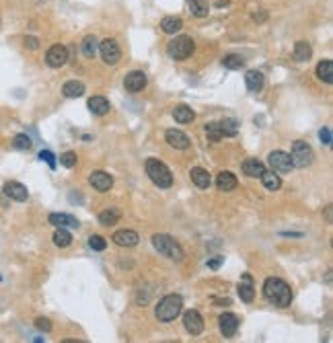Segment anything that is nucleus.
Returning a JSON list of instances; mask_svg holds the SVG:
<instances>
[{
  "instance_id": "obj_1",
  "label": "nucleus",
  "mask_w": 333,
  "mask_h": 343,
  "mask_svg": "<svg viewBox=\"0 0 333 343\" xmlns=\"http://www.w3.org/2000/svg\"><path fill=\"white\" fill-rule=\"evenodd\" d=\"M263 296L265 300H269L271 304H276L280 308H286L290 306L292 302V292H290V286L280 277H267L265 284H263Z\"/></svg>"
},
{
  "instance_id": "obj_2",
  "label": "nucleus",
  "mask_w": 333,
  "mask_h": 343,
  "mask_svg": "<svg viewBox=\"0 0 333 343\" xmlns=\"http://www.w3.org/2000/svg\"><path fill=\"white\" fill-rule=\"evenodd\" d=\"M181 310H183V298H181L179 294H169V296L159 300V304L155 308V315L161 323H171L181 315Z\"/></svg>"
},
{
  "instance_id": "obj_3",
  "label": "nucleus",
  "mask_w": 333,
  "mask_h": 343,
  "mask_svg": "<svg viewBox=\"0 0 333 343\" xmlns=\"http://www.w3.org/2000/svg\"><path fill=\"white\" fill-rule=\"evenodd\" d=\"M153 247L157 249V251L173 261H181L183 259V249H181V244L171 238L169 234H155L153 236Z\"/></svg>"
},
{
  "instance_id": "obj_4",
  "label": "nucleus",
  "mask_w": 333,
  "mask_h": 343,
  "mask_svg": "<svg viewBox=\"0 0 333 343\" xmlns=\"http://www.w3.org/2000/svg\"><path fill=\"white\" fill-rule=\"evenodd\" d=\"M146 173L150 177V181H153L155 185L163 187V189H167V187L173 185V175L169 171V167L157 159H148L146 161Z\"/></svg>"
},
{
  "instance_id": "obj_5",
  "label": "nucleus",
  "mask_w": 333,
  "mask_h": 343,
  "mask_svg": "<svg viewBox=\"0 0 333 343\" xmlns=\"http://www.w3.org/2000/svg\"><path fill=\"white\" fill-rule=\"evenodd\" d=\"M194 39L187 37V35H181V37H175L169 45H167V54L173 58V60H187L192 54H194Z\"/></svg>"
},
{
  "instance_id": "obj_6",
  "label": "nucleus",
  "mask_w": 333,
  "mask_h": 343,
  "mask_svg": "<svg viewBox=\"0 0 333 343\" xmlns=\"http://www.w3.org/2000/svg\"><path fill=\"white\" fill-rule=\"evenodd\" d=\"M290 161H292V165H294V167H300V169L309 167V165L313 163V148H311L307 142L296 140V142L292 144Z\"/></svg>"
},
{
  "instance_id": "obj_7",
  "label": "nucleus",
  "mask_w": 333,
  "mask_h": 343,
  "mask_svg": "<svg viewBox=\"0 0 333 343\" xmlns=\"http://www.w3.org/2000/svg\"><path fill=\"white\" fill-rule=\"evenodd\" d=\"M99 54H101L103 62H105V64H109V66L117 64L119 58H122V50H119L117 41H115V39H109V37L99 43Z\"/></svg>"
},
{
  "instance_id": "obj_8",
  "label": "nucleus",
  "mask_w": 333,
  "mask_h": 343,
  "mask_svg": "<svg viewBox=\"0 0 333 343\" xmlns=\"http://www.w3.org/2000/svg\"><path fill=\"white\" fill-rule=\"evenodd\" d=\"M267 163H269V167L274 169L276 173H290V171L294 169V165H292V161H290V154H286V152H282V150L269 152Z\"/></svg>"
},
{
  "instance_id": "obj_9",
  "label": "nucleus",
  "mask_w": 333,
  "mask_h": 343,
  "mask_svg": "<svg viewBox=\"0 0 333 343\" xmlns=\"http://www.w3.org/2000/svg\"><path fill=\"white\" fill-rule=\"evenodd\" d=\"M45 62H47V66H52V68H62L68 62V50L64 45H60V43L52 45L47 50V54H45Z\"/></svg>"
},
{
  "instance_id": "obj_10",
  "label": "nucleus",
  "mask_w": 333,
  "mask_h": 343,
  "mask_svg": "<svg viewBox=\"0 0 333 343\" xmlns=\"http://www.w3.org/2000/svg\"><path fill=\"white\" fill-rule=\"evenodd\" d=\"M183 325H185L187 333H192V335H200L204 331V319L198 310H187L183 315Z\"/></svg>"
},
{
  "instance_id": "obj_11",
  "label": "nucleus",
  "mask_w": 333,
  "mask_h": 343,
  "mask_svg": "<svg viewBox=\"0 0 333 343\" xmlns=\"http://www.w3.org/2000/svg\"><path fill=\"white\" fill-rule=\"evenodd\" d=\"M5 195H9L11 200H15V202H25L27 198H29V191H27V187L23 185V183H19V181H9V183H5Z\"/></svg>"
},
{
  "instance_id": "obj_12",
  "label": "nucleus",
  "mask_w": 333,
  "mask_h": 343,
  "mask_svg": "<svg viewBox=\"0 0 333 343\" xmlns=\"http://www.w3.org/2000/svg\"><path fill=\"white\" fill-rule=\"evenodd\" d=\"M124 86H126L128 92H140V90H144V86H146V74H144L142 70L130 72V74L126 76V80H124Z\"/></svg>"
},
{
  "instance_id": "obj_13",
  "label": "nucleus",
  "mask_w": 333,
  "mask_h": 343,
  "mask_svg": "<svg viewBox=\"0 0 333 343\" xmlns=\"http://www.w3.org/2000/svg\"><path fill=\"white\" fill-rule=\"evenodd\" d=\"M88 181H90V185H93L95 189H97V191H101V193L109 191V189H111V185H113L111 175H109V173H105V171H95L93 175L88 177Z\"/></svg>"
},
{
  "instance_id": "obj_14",
  "label": "nucleus",
  "mask_w": 333,
  "mask_h": 343,
  "mask_svg": "<svg viewBox=\"0 0 333 343\" xmlns=\"http://www.w3.org/2000/svg\"><path fill=\"white\" fill-rule=\"evenodd\" d=\"M165 138H167L169 146H173L175 150H187L189 148V136L183 134L181 130H167Z\"/></svg>"
},
{
  "instance_id": "obj_15",
  "label": "nucleus",
  "mask_w": 333,
  "mask_h": 343,
  "mask_svg": "<svg viewBox=\"0 0 333 343\" xmlns=\"http://www.w3.org/2000/svg\"><path fill=\"white\" fill-rule=\"evenodd\" d=\"M138 240H140V236H138V232L136 230H117L115 234H113V242L117 244V247H136L138 244Z\"/></svg>"
},
{
  "instance_id": "obj_16",
  "label": "nucleus",
  "mask_w": 333,
  "mask_h": 343,
  "mask_svg": "<svg viewBox=\"0 0 333 343\" xmlns=\"http://www.w3.org/2000/svg\"><path fill=\"white\" fill-rule=\"evenodd\" d=\"M47 220L56 228H78V220L70 214H50Z\"/></svg>"
},
{
  "instance_id": "obj_17",
  "label": "nucleus",
  "mask_w": 333,
  "mask_h": 343,
  "mask_svg": "<svg viewBox=\"0 0 333 343\" xmlns=\"http://www.w3.org/2000/svg\"><path fill=\"white\" fill-rule=\"evenodd\" d=\"M239 296H241V300L243 302H253V298H255V290H253V279H251V275L249 273H245L243 277H241V284H239Z\"/></svg>"
},
{
  "instance_id": "obj_18",
  "label": "nucleus",
  "mask_w": 333,
  "mask_h": 343,
  "mask_svg": "<svg viewBox=\"0 0 333 343\" xmlns=\"http://www.w3.org/2000/svg\"><path fill=\"white\" fill-rule=\"evenodd\" d=\"M218 321H220V331H222L224 337H232V335L239 331V319H236V315L224 313Z\"/></svg>"
},
{
  "instance_id": "obj_19",
  "label": "nucleus",
  "mask_w": 333,
  "mask_h": 343,
  "mask_svg": "<svg viewBox=\"0 0 333 343\" xmlns=\"http://www.w3.org/2000/svg\"><path fill=\"white\" fill-rule=\"evenodd\" d=\"M88 109H90V113L93 115H107L109 113V109H111V105H109V101L105 99V97H90L88 99Z\"/></svg>"
},
{
  "instance_id": "obj_20",
  "label": "nucleus",
  "mask_w": 333,
  "mask_h": 343,
  "mask_svg": "<svg viewBox=\"0 0 333 343\" xmlns=\"http://www.w3.org/2000/svg\"><path fill=\"white\" fill-rule=\"evenodd\" d=\"M259 179H261L263 187H265V189H269V191H278L280 187H282V179H280V175L274 173V171H263V175H261Z\"/></svg>"
},
{
  "instance_id": "obj_21",
  "label": "nucleus",
  "mask_w": 333,
  "mask_h": 343,
  "mask_svg": "<svg viewBox=\"0 0 333 343\" xmlns=\"http://www.w3.org/2000/svg\"><path fill=\"white\" fill-rule=\"evenodd\" d=\"M216 187L220 191H232L236 187V177L232 173H228V171H222L216 177Z\"/></svg>"
},
{
  "instance_id": "obj_22",
  "label": "nucleus",
  "mask_w": 333,
  "mask_h": 343,
  "mask_svg": "<svg viewBox=\"0 0 333 343\" xmlns=\"http://www.w3.org/2000/svg\"><path fill=\"white\" fill-rule=\"evenodd\" d=\"M192 181H194L196 187H200V189H208L210 183H212V177L202 167H196V169H192Z\"/></svg>"
},
{
  "instance_id": "obj_23",
  "label": "nucleus",
  "mask_w": 333,
  "mask_h": 343,
  "mask_svg": "<svg viewBox=\"0 0 333 343\" xmlns=\"http://www.w3.org/2000/svg\"><path fill=\"white\" fill-rule=\"evenodd\" d=\"M245 84H247V88H249V90L257 92V90H261V88H263L265 78H263V74H261L259 70H249V72L245 74Z\"/></svg>"
},
{
  "instance_id": "obj_24",
  "label": "nucleus",
  "mask_w": 333,
  "mask_h": 343,
  "mask_svg": "<svg viewBox=\"0 0 333 343\" xmlns=\"http://www.w3.org/2000/svg\"><path fill=\"white\" fill-rule=\"evenodd\" d=\"M173 117H175L177 123H192V121L196 119V113H194V109L187 107V105H177V107L173 109Z\"/></svg>"
},
{
  "instance_id": "obj_25",
  "label": "nucleus",
  "mask_w": 333,
  "mask_h": 343,
  "mask_svg": "<svg viewBox=\"0 0 333 343\" xmlns=\"http://www.w3.org/2000/svg\"><path fill=\"white\" fill-rule=\"evenodd\" d=\"M263 171H265V167H263V163L257 161V159H247V161L243 163V173H245L247 177L257 179V177L263 175Z\"/></svg>"
},
{
  "instance_id": "obj_26",
  "label": "nucleus",
  "mask_w": 333,
  "mask_h": 343,
  "mask_svg": "<svg viewBox=\"0 0 333 343\" xmlns=\"http://www.w3.org/2000/svg\"><path fill=\"white\" fill-rule=\"evenodd\" d=\"M62 92H64V97H68V99L82 97V95H84V84H82L80 80H68V82L62 86Z\"/></svg>"
},
{
  "instance_id": "obj_27",
  "label": "nucleus",
  "mask_w": 333,
  "mask_h": 343,
  "mask_svg": "<svg viewBox=\"0 0 333 343\" xmlns=\"http://www.w3.org/2000/svg\"><path fill=\"white\" fill-rule=\"evenodd\" d=\"M317 78L323 80V82H327V84L333 82V62H331V60L319 62V66H317Z\"/></svg>"
},
{
  "instance_id": "obj_28",
  "label": "nucleus",
  "mask_w": 333,
  "mask_h": 343,
  "mask_svg": "<svg viewBox=\"0 0 333 343\" xmlns=\"http://www.w3.org/2000/svg\"><path fill=\"white\" fill-rule=\"evenodd\" d=\"M311 56H313V47H311L309 41H296V45H294V58H296L298 62H309Z\"/></svg>"
},
{
  "instance_id": "obj_29",
  "label": "nucleus",
  "mask_w": 333,
  "mask_h": 343,
  "mask_svg": "<svg viewBox=\"0 0 333 343\" xmlns=\"http://www.w3.org/2000/svg\"><path fill=\"white\" fill-rule=\"evenodd\" d=\"M187 7H189V13L194 17H198V19L208 17V11H210L208 0H187Z\"/></svg>"
},
{
  "instance_id": "obj_30",
  "label": "nucleus",
  "mask_w": 333,
  "mask_h": 343,
  "mask_svg": "<svg viewBox=\"0 0 333 343\" xmlns=\"http://www.w3.org/2000/svg\"><path fill=\"white\" fill-rule=\"evenodd\" d=\"M181 27H183V19L181 17H165L161 21V29L165 33H177V31H181Z\"/></svg>"
},
{
  "instance_id": "obj_31",
  "label": "nucleus",
  "mask_w": 333,
  "mask_h": 343,
  "mask_svg": "<svg viewBox=\"0 0 333 343\" xmlns=\"http://www.w3.org/2000/svg\"><path fill=\"white\" fill-rule=\"evenodd\" d=\"M97 52H99V39L95 35H86L82 39V54L86 58H95Z\"/></svg>"
},
{
  "instance_id": "obj_32",
  "label": "nucleus",
  "mask_w": 333,
  "mask_h": 343,
  "mask_svg": "<svg viewBox=\"0 0 333 343\" xmlns=\"http://www.w3.org/2000/svg\"><path fill=\"white\" fill-rule=\"evenodd\" d=\"M222 66L228 68V70H241L245 66V60L241 58L239 54H228V56L222 58Z\"/></svg>"
},
{
  "instance_id": "obj_33",
  "label": "nucleus",
  "mask_w": 333,
  "mask_h": 343,
  "mask_svg": "<svg viewBox=\"0 0 333 343\" xmlns=\"http://www.w3.org/2000/svg\"><path fill=\"white\" fill-rule=\"evenodd\" d=\"M70 242H72V234H70L66 228H58V230L54 232V244H56V247L64 249V247H68Z\"/></svg>"
},
{
  "instance_id": "obj_34",
  "label": "nucleus",
  "mask_w": 333,
  "mask_h": 343,
  "mask_svg": "<svg viewBox=\"0 0 333 343\" xmlns=\"http://www.w3.org/2000/svg\"><path fill=\"white\" fill-rule=\"evenodd\" d=\"M99 222H101L103 226H113V224H117V222H119V212H117V210H105V212H101V214H99Z\"/></svg>"
},
{
  "instance_id": "obj_35",
  "label": "nucleus",
  "mask_w": 333,
  "mask_h": 343,
  "mask_svg": "<svg viewBox=\"0 0 333 343\" xmlns=\"http://www.w3.org/2000/svg\"><path fill=\"white\" fill-rule=\"evenodd\" d=\"M206 134H208L210 140H214V142H218L220 138H224L222 128H220V121H212V123H208V126H206Z\"/></svg>"
},
{
  "instance_id": "obj_36",
  "label": "nucleus",
  "mask_w": 333,
  "mask_h": 343,
  "mask_svg": "<svg viewBox=\"0 0 333 343\" xmlns=\"http://www.w3.org/2000/svg\"><path fill=\"white\" fill-rule=\"evenodd\" d=\"M88 247L93 249V251H105L107 240L101 234H93V236H88Z\"/></svg>"
},
{
  "instance_id": "obj_37",
  "label": "nucleus",
  "mask_w": 333,
  "mask_h": 343,
  "mask_svg": "<svg viewBox=\"0 0 333 343\" xmlns=\"http://www.w3.org/2000/svg\"><path fill=\"white\" fill-rule=\"evenodd\" d=\"M220 128H222L224 136H234L239 132V123L234 119H224V121H220Z\"/></svg>"
},
{
  "instance_id": "obj_38",
  "label": "nucleus",
  "mask_w": 333,
  "mask_h": 343,
  "mask_svg": "<svg viewBox=\"0 0 333 343\" xmlns=\"http://www.w3.org/2000/svg\"><path fill=\"white\" fill-rule=\"evenodd\" d=\"M13 144H15V148H19V150H29L33 142H31V138H29L27 134H19V136H15Z\"/></svg>"
},
{
  "instance_id": "obj_39",
  "label": "nucleus",
  "mask_w": 333,
  "mask_h": 343,
  "mask_svg": "<svg viewBox=\"0 0 333 343\" xmlns=\"http://www.w3.org/2000/svg\"><path fill=\"white\" fill-rule=\"evenodd\" d=\"M60 165L66 167V169H72V167L76 165V154H74L72 150H68V152H64V154H60Z\"/></svg>"
},
{
  "instance_id": "obj_40",
  "label": "nucleus",
  "mask_w": 333,
  "mask_h": 343,
  "mask_svg": "<svg viewBox=\"0 0 333 343\" xmlns=\"http://www.w3.org/2000/svg\"><path fill=\"white\" fill-rule=\"evenodd\" d=\"M39 161H45L50 165V169H56V157L50 152V150H41L39 152Z\"/></svg>"
},
{
  "instance_id": "obj_41",
  "label": "nucleus",
  "mask_w": 333,
  "mask_h": 343,
  "mask_svg": "<svg viewBox=\"0 0 333 343\" xmlns=\"http://www.w3.org/2000/svg\"><path fill=\"white\" fill-rule=\"evenodd\" d=\"M35 327L39 329V331H52V323L47 321V319H43V317H39V319H35Z\"/></svg>"
},
{
  "instance_id": "obj_42",
  "label": "nucleus",
  "mask_w": 333,
  "mask_h": 343,
  "mask_svg": "<svg viewBox=\"0 0 333 343\" xmlns=\"http://www.w3.org/2000/svg\"><path fill=\"white\" fill-rule=\"evenodd\" d=\"M319 138H321V142H323V144H327V146H329V144H331V130H329V128H323V130L319 132Z\"/></svg>"
},
{
  "instance_id": "obj_43",
  "label": "nucleus",
  "mask_w": 333,
  "mask_h": 343,
  "mask_svg": "<svg viewBox=\"0 0 333 343\" xmlns=\"http://www.w3.org/2000/svg\"><path fill=\"white\" fill-rule=\"evenodd\" d=\"M25 45L29 50H37L39 47V39L37 37H25Z\"/></svg>"
},
{
  "instance_id": "obj_44",
  "label": "nucleus",
  "mask_w": 333,
  "mask_h": 343,
  "mask_svg": "<svg viewBox=\"0 0 333 343\" xmlns=\"http://www.w3.org/2000/svg\"><path fill=\"white\" fill-rule=\"evenodd\" d=\"M222 265V257H216V259H210L208 261V267H212V269H218Z\"/></svg>"
},
{
  "instance_id": "obj_45",
  "label": "nucleus",
  "mask_w": 333,
  "mask_h": 343,
  "mask_svg": "<svg viewBox=\"0 0 333 343\" xmlns=\"http://www.w3.org/2000/svg\"><path fill=\"white\" fill-rule=\"evenodd\" d=\"M253 19H255V21H257V23H263V21H265V19H267V15H265V13H259V15H257V13H255V15H253Z\"/></svg>"
},
{
  "instance_id": "obj_46",
  "label": "nucleus",
  "mask_w": 333,
  "mask_h": 343,
  "mask_svg": "<svg viewBox=\"0 0 333 343\" xmlns=\"http://www.w3.org/2000/svg\"><path fill=\"white\" fill-rule=\"evenodd\" d=\"M325 218H327V222L331 224V220H333V218H331V206H327V212H325Z\"/></svg>"
}]
</instances>
